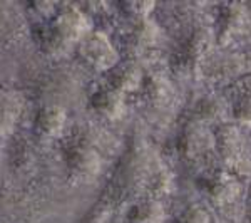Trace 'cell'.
<instances>
[{
    "label": "cell",
    "mask_w": 251,
    "mask_h": 223,
    "mask_svg": "<svg viewBox=\"0 0 251 223\" xmlns=\"http://www.w3.org/2000/svg\"><path fill=\"white\" fill-rule=\"evenodd\" d=\"M34 39L44 54L47 56H60L69 51V44L64 40L57 32L54 30L50 20H42L35 24L34 27Z\"/></svg>",
    "instance_id": "16"
},
{
    "label": "cell",
    "mask_w": 251,
    "mask_h": 223,
    "mask_svg": "<svg viewBox=\"0 0 251 223\" xmlns=\"http://www.w3.org/2000/svg\"><path fill=\"white\" fill-rule=\"evenodd\" d=\"M214 149L225 165V169L241 176L251 171V155L240 128L236 124H218L214 131Z\"/></svg>",
    "instance_id": "4"
},
{
    "label": "cell",
    "mask_w": 251,
    "mask_h": 223,
    "mask_svg": "<svg viewBox=\"0 0 251 223\" xmlns=\"http://www.w3.org/2000/svg\"><path fill=\"white\" fill-rule=\"evenodd\" d=\"M157 37V27L151 19H139L132 20L131 29L126 32L124 47L126 51L132 54H141L146 49H149L154 44Z\"/></svg>",
    "instance_id": "12"
},
{
    "label": "cell",
    "mask_w": 251,
    "mask_h": 223,
    "mask_svg": "<svg viewBox=\"0 0 251 223\" xmlns=\"http://www.w3.org/2000/svg\"><path fill=\"white\" fill-rule=\"evenodd\" d=\"M20 114V101L14 92H5L2 96V131H10Z\"/></svg>",
    "instance_id": "19"
},
{
    "label": "cell",
    "mask_w": 251,
    "mask_h": 223,
    "mask_svg": "<svg viewBox=\"0 0 251 223\" xmlns=\"http://www.w3.org/2000/svg\"><path fill=\"white\" fill-rule=\"evenodd\" d=\"M214 149V133L208 124L189 121L177 136V151L183 160L194 163Z\"/></svg>",
    "instance_id": "7"
},
{
    "label": "cell",
    "mask_w": 251,
    "mask_h": 223,
    "mask_svg": "<svg viewBox=\"0 0 251 223\" xmlns=\"http://www.w3.org/2000/svg\"><path fill=\"white\" fill-rule=\"evenodd\" d=\"M246 215H248V222L251 223V206L248 208V212H246Z\"/></svg>",
    "instance_id": "22"
},
{
    "label": "cell",
    "mask_w": 251,
    "mask_h": 223,
    "mask_svg": "<svg viewBox=\"0 0 251 223\" xmlns=\"http://www.w3.org/2000/svg\"><path fill=\"white\" fill-rule=\"evenodd\" d=\"M173 223H211V218L201 206H189L183 213L177 215Z\"/></svg>",
    "instance_id": "20"
},
{
    "label": "cell",
    "mask_w": 251,
    "mask_h": 223,
    "mask_svg": "<svg viewBox=\"0 0 251 223\" xmlns=\"http://www.w3.org/2000/svg\"><path fill=\"white\" fill-rule=\"evenodd\" d=\"M49 20H50L54 30L69 46H72L74 42H80L91 32L86 14L74 3L60 5V9Z\"/></svg>",
    "instance_id": "9"
},
{
    "label": "cell",
    "mask_w": 251,
    "mask_h": 223,
    "mask_svg": "<svg viewBox=\"0 0 251 223\" xmlns=\"http://www.w3.org/2000/svg\"><path fill=\"white\" fill-rule=\"evenodd\" d=\"M91 104L97 114L107 119H117L124 112V94L109 86H102L92 94Z\"/></svg>",
    "instance_id": "15"
},
{
    "label": "cell",
    "mask_w": 251,
    "mask_h": 223,
    "mask_svg": "<svg viewBox=\"0 0 251 223\" xmlns=\"http://www.w3.org/2000/svg\"><path fill=\"white\" fill-rule=\"evenodd\" d=\"M102 133L99 129L79 124L62 139V153L67 173L74 181H91L102 168Z\"/></svg>",
    "instance_id": "2"
},
{
    "label": "cell",
    "mask_w": 251,
    "mask_h": 223,
    "mask_svg": "<svg viewBox=\"0 0 251 223\" xmlns=\"http://www.w3.org/2000/svg\"><path fill=\"white\" fill-rule=\"evenodd\" d=\"M198 185H200L201 192L204 193V196L216 208H231L241 200L243 186L240 178L225 168L211 169V171L204 173L200 178Z\"/></svg>",
    "instance_id": "5"
},
{
    "label": "cell",
    "mask_w": 251,
    "mask_h": 223,
    "mask_svg": "<svg viewBox=\"0 0 251 223\" xmlns=\"http://www.w3.org/2000/svg\"><path fill=\"white\" fill-rule=\"evenodd\" d=\"M139 91L143 94V99L151 106H163V104L169 103V99L174 94L171 83L157 72H149L144 76Z\"/></svg>",
    "instance_id": "13"
},
{
    "label": "cell",
    "mask_w": 251,
    "mask_h": 223,
    "mask_svg": "<svg viewBox=\"0 0 251 223\" xmlns=\"http://www.w3.org/2000/svg\"><path fill=\"white\" fill-rule=\"evenodd\" d=\"M229 112L240 124L251 126V72L234 79L228 89Z\"/></svg>",
    "instance_id": "10"
},
{
    "label": "cell",
    "mask_w": 251,
    "mask_h": 223,
    "mask_svg": "<svg viewBox=\"0 0 251 223\" xmlns=\"http://www.w3.org/2000/svg\"><path fill=\"white\" fill-rule=\"evenodd\" d=\"M116 193L137 195L143 192L144 196L156 198L168 193L171 178L163 166L156 163V158L144 144L137 143L124 153L121 158L116 178Z\"/></svg>",
    "instance_id": "1"
},
{
    "label": "cell",
    "mask_w": 251,
    "mask_h": 223,
    "mask_svg": "<svg viewBox=\"0 0 251 223\" xmlns=\"http://www.w3.org/2000/svg\"><path fill=\"white\" fill-rule=\"evenodd\" d=\"M66 119L67 114L64 111L62 106L59 104H46L35 112V129L37 133L44 136H59L60 133L64 131V126H66Z\"/></svg>",
    "instance_id": "14"
},
{
    "label": "cell",
    "mask_w": 251,
    "mask_h": 223,
    "mask_svg": "<svg viewBox=\"0 0 251 223\" xmlns=\"http://www.w3.org/2000/svg\"><path fill=\"white\" fill-rule=\"evenodd\" d=\"M79 54L91 67L97 71L109 72L116 64H119L117 51L111 44V40L104 32L91 30L89 34L79 42Z\"/></svg>",
    "instance_id": "8"
},
{
    "label": "cell",
    "mask_w": 251,
    "mask_h": 223,
    "mask_svg": "<svg viewBox=\"0 0 251 223\" xmlns=\"http://www.w3.org/2000/svg\"><path fill=\"white\" fill-rule=\"evenodd\" d=\"M119 7L124 9V12L129 14V17L132 20H139L148 19L149 12L154 9V2H124Z\"/></svg>",
    "instance_id": "21"
},
{
    "label": "cell",
    "mask_w": 251,
    "mask_h": 223,
    "mask_svg": "<svg viewBox=\"0 0 251 223\" xmlns=\"http://www.w3.org/2000/svg\"><path fill=\"white\" fill-rule=\"evenodd\" d=\"M213 32L206 26H193L181 34L173 49L171 69L177 76H191L204 64L211 51Z\"/></svg>",
    "instance_id": "3"
},
{
    "label": "cell",
    "mask_w": 251,
    "mask_h": 223,
    "mask_svg": "<svg viewBox=\"0 0 251 223\" xmlns=\"http://www.w3.org/2000/svg\"><path fill=\"white\" fill-rule=\"evenodd\" d=\"M143 71L134 60H124V62L116 64L111 71L107 72L106 86L116 89L121 94L137 91L143 84Z\"/></svg>",
    "instance_id": "11"
},
{
    "label": "cell",
    "mask_w": 251,
    "mask_h": 223,
    "mask_svg": "<svg viewBox=\"0 0 251 223\" xmlns=\"http://www.w3.org/2000/svg\"><path fill=\"white\" fill-rule=\"evenodd\" d=\"M248 196H250V200H251V186H250V193H248Z\"/></svg>",
    "instance_id": "23"
},
{
    "label": "cell",
    "mask_w": 251,
    "mask_h": 223,
    "mask_svg": "<svg viewBox=\"0 0 251 223\" xmlns=\"http://www.w3.org/2000/svg\"><path fill=\"white\" fill-rule=\"evenodd\" d=\"M250 12L240 2L220 3L214 14V37L221 46H229L250 29Z\"/></svg>",
    "instance_id": "6"
},
{
    "label": "cell",
    "mask_w": 251,
    "mask_h": 223,
    "mask_svg": "<svg viewBox=\"0 0 251 223\" xmlns=\"http://www.w3.org/2000/svg\"><path fill=\"white\" fill-rule=\"evenodd\" d=\"M225 112H226L225 101L214 96H206V97H201V99L194 104L191 121H198V123L208 124V126H209V123L223 124Z\"/></svg>",
    "instance_id": "18"
},
{
    "label": "cell",
    "mask_w": 251,
    "mask_h": 223,
    "mask_svg": "<svg viewBox=\"0 0 251 223\" xmlns=\"http://www.w3.org/2000/svg\"><path fill=\"white\" fill-rule=\"evenodd\" d=\"M164 218V208L156 198H141L127 210L129 223H161Z\"/></svg>",
    "instance_id": "17"
}]
</instances>
